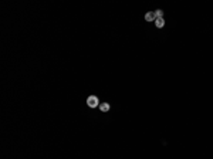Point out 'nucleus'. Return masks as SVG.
<instances>
[{
    "mask_svg": "<svg viewBox=\"0 0 213 159\" xmlns=\"http://www.w3.org/2000/svg\"><path fill=\"white\" fill-rule=\"evenodd\" d=\"M87 105L90 106V108H97V106H99V99H98V97L90 95L87 98Z\"/></svg>",
    "mask_w": 213,
    "mask_h": 159,
    "instance_id": "obj_1",
    "label": "nucleus"
},
{
    "mask_svg": "<svg viewBox=\"0 0 213 159\" xmlns=\"http://www.w3.org/2000/svg\"><path fill=\"white\" fill-rule=\"evenodd\" d=\"M155 26H156L158 29H162V27L165 26V20H163V17H162V19H156V20H155Z\"/></svg>",
    "mask_w": 213,
    "mask_h": 159,
    "instance_id": "obj_4",
    "label": "nucleus"
},
{
    "mask_svg": "<svg viewBox=\"0 0 213 159\" xmlns=\"http://www.w3.org/2000/svg\"><path fill=\"white\" fill-rule=\"evenodd\" d=\"M155 13V17L156 19H162L163 17V10H156V11H153Z\"/></svg>",
    "mask_w": 213,
    "mask_h": 159,
    "instance_id": "obj_5",
    "label": "nucleus"
},
{
    "mask_svg": "<svg viewBox=\"0 0 213 159\" xmlns=\"http://www.w3.org/2000/svg\"><path fill=\"white\" fill-rule=\"evenodd\" d=\"M145 20H146V21H155V20H156L155 13H153V11H148V13L145 14Z\"/></svg>",
    "mask_w": 213,
    "mask_h": 159,
    "instance_id": "obj_2",
    "label": "nucleus"
},
{
    "mask_svg": "<svg viewBox=\"0 0 213 159\" xmlns=\"http://www.w3.org/2000/svg\"><path fill=\"white\" fill-rule=\"evenodd\" d=\"M99 109H101L102 112H108V111H109V104H108V102H101V104H99Z\"/></svg>",
    "mask_w": 213,
    "mask_h": 159,
    "instance_id": "obj_3",
    "label": "nucleus"
}]
</instances>
